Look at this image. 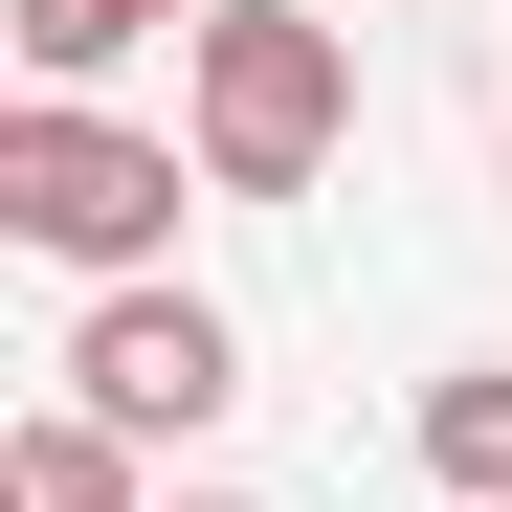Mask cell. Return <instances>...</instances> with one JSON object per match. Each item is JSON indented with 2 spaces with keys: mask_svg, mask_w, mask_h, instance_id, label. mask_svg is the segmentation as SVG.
Returning <instances> with one entry per match:
<instances>
[{
  "mask_svg": "<svg viewBox=\"0 0 512 512\" xmlns=\"http://www.w3.org/2000/svg\"><path fill=\"white\" fill-rule=\"evenodd\" d=\"M334 134H357V23L223 0V23L179 45V156H201V201H312Z\"/></svg>",
  "mask_w": 512,
  "mask_h": 512,
  "instance_id": "obj_1",
  "label": "cell"
},
{
  "mask_svg": "<svg viewBox=\"0 0 512 512\" xmlns=\"http://www.w3.org/2000/svg\"><path fill=\"white\" fill-rule=\"evenodd\" d=\"M179 179H201V156L134 134V112H90V90H23V112H0V223H23L45 268H90V290L179 268Z\"/></svg>",
  "mask_w": 512,
  "mask_h": 512,
  "instance_id": "obj_2",
  "label": "cell"
},
{
  "mask_svg": "<svg viewBox=\"0 0 512 512\" xmlns=\"http://www.w3.org/2000/svg\"><path fill=\"white\" fill-rule=\"evenodd\" d=\"M67 401H90L112 446H201V423L245 401V334L179 268H156V290H90V312H67Z\"/></svg>",
  "mask_w": 512,
  "mask_h": 512,
  "instance_id": "obj_3",
  "label": "cell"
},
{
  "mask_svg": "<svg viewBox=\"0 0 512 512\" xmlns=\"http://www.w3.org/2000/svg\"><path fill=\"white\" fill-rule=\"evenodd\" d=\"M0 512H156V490H134V446L90 401H23V423H0Z\"/></svg>",
  "mask_w": 512,
  "mask_h": 512,
  "instance_id": "obj_4",
  "label": "cell"
},
{
  "mask_svg": "<svg viewBox=\"0 0 512 512\" xmlns=\"http://www.w3.org/2000/svg\"><path fill=\"white\" fill-rule=\"evenodd\" d=\"M423 490H446V512H512V357H446V379H423Z\"/></svg>",
  "mask_w": 512,
  "mask_h": 512,
  "instance_id": "obj_5",
  "label": "cell"
},
{
  "mask_svg": "<svg viewBox=\"0 0 512 512\" xmlns=\"http://www.w3.org/2000/svg\"><path fill=\"white\" fill-rule=\"evenodd\" d=\"M0 23H23V90H90V67H134L156 23H179V45H201V23H223V0H0Z\"/></svg>",
  "mask_w": 512,
  "mask_h": 512,
  "instance_id": "obj_6",
  "label": "cell"
},
{
  "mask_svg": "<svg viewBox=\"0 0 512 512\" xmlns=\"http://www.w3.org/2000/svg\"><path fill=\"white\" fill-rule=\"evenodd\" d=\"M179 512H245V490H179Z\"/></svg>",
  "mask_w": 512,
  "mask_h": 512,
  "instance_id": "obj_7",
  "label": "cell"
}]
</instances>
